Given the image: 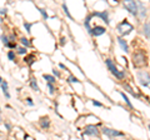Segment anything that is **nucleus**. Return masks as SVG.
<instances>
[{"instance_id": "obj_1", "label": "nucleus", "mask_w": 150, "mask_h": 140, "mask_svg": "<svg viewBox=\"0 0 150 140\" xmlns=\"http://www.w3.org/2000/svg\"><path fill=\"white\" fill-rule=\"evenodd\" d=\"M123 4H124V8H125V9H126L129 13H130V14L138 16V11H139V8H138V3L135 1V0H124Z\"/></svg>"}, {"instance_id": "obj_2", "label": "nucleus", "mask_w": 150, "mask_h": 140, "mask_svg": "<svg viewBox=\"0 0 150 140\" xmlns=\"http://www.w3.org/2000/svg\"><path fill=\"white\" fill-rule=\"evenodd\" d=\"M133 63L138 68H143L147 65V56L143 53H136L133 55Z\"/></svg>"}, {"instance_id": "obj_3", "label": "nucleus", "mask_w": 150, "mask_h": 140, "mask_svg": "<svg viewBox=\"0 0 150 140\" xmlns=\"http://www.w3.org/2000/svg\"><path fill=\"white\" fill-rule=\"evenodd\" d=\"M118 31L120 35H128L129 33H131L133 30V25L130 23H128V22H123V23H120L118 25Z\"/></svg>"}, {"instance_id": "obj_4", "label": "nucleus", "mask_w": 150, "mask_h": 140, "mask_svg": "<svg viewBox=\"0 0 150 140\" xmlns=\"http://www.w3.org/2000/svg\"><path fill=\"white\" fill-rule=\"evenodd\" d=\"M136 76H138V79H139V83L143 86H148L150 84V75L147 71H139Z\"/></svg>"}, {"instance_id": "obj_5", "label": "nucleus", "mask_w": 150, "mask_h": 140, "mask_svg": "<svg viewBox=\"0 0 150 140\" xmlns=\"http://www.w3.org/2000/svg\"><path fill=\"white\" fill-rule=\"evenodd\" d=\"M106 65H108V68H109V70H110L111 73L114 74V75H115V76H116V78H118V79H124L125 74L123 73V71H119L118 69H116V68H115V65L112 64V61L110 60V59H108V60H106Z\"/></svg>"}, {"instance_id": "obj_6", "label": "nucleus", "mask_w": 150, "mask_h": 140, "mask_svg": "<svg viewBox=\"0 0 150 140\" xmlns=\"http://www.w3.org/2000/svg\"><path fill=\"white\" fill-rule=\"evenodd\" d=\"M103 134H105L108 138H115V137H124V134L122 131L114 130V129H109V128H104L103 129Z\"/></svg>"}, {"instance_id": "obj_7", "label": "nucleus", "mask_w": 150, "mask_h": 140, "mask_svg": "<svg viewBox=\"0 0 150 140\" xmlns=\"http://www.w3.org/2000/svg\"><path fill=\"white\" fill-rule=\"evenodd\" d=\"M85 135H91V137H99V131L98 128L95 125H88L84 131Z\"/></svg>"}, {"instance_id": "obj_8", "label": "nucleus", "mask_w": 150, "mask_h": 140, "mask_svg": "<svg viewBox=\"0 0 150 140\" xmlns=\"http://www.w3.org/2000/svg\"><path fill=\"white\" fill-rule=\"evenodd\" d=\"M138 8H139V11H138V16H139V19H144L145 15H147V9H145L144 4L138 1Z\"/></svg>"}, {"instance_id": "obj_9", "label": "nucleus", "mask_w": 150, "mask_h": 140, "mask_svg": "<svg viewBox=\"0 0 150 140\" xmlns=\"http://www.w3.org/2000/svg\"><path fill=\"white\" fill-rule=\"evenodd\" d=\"M105 33V28H103V26H97V28H94L93 30H91V34L95 36H99V35H101V34Z\"/></svg>"}, {"instance_id": "obj_10", "label": "nucleus", "mask_w": 150, "mask_h": 140, "mask_svg": "<svg viewBox=\"0 0 150 140\" xmlns=\"http://www.w3.org/2000/svg\"><path fill=\"white\" fill-rule=\"evenodd\" d=\"M93 16H100L101 18V20H104L106 24H109V19H108V13L105 11H101V13H94Z\"/></svg>"}, {"instance_id": "obj_11", "label": "nucleus", "mask_w": 150, "mask_h": 140, "mask_svg": "<svg viewBox=\"0 0 150 140\" xmlns=\"http://www.w3.org/2000/svg\"><path fill=\"white\" fill-rule=\"evenodd\" d=\"M0 83H1V90H3V93L5 94V96L9 99L10 98V95H9V93H8V84H6V81L4 79H1L0 80Z\"/></svg>"}, {"instance_id": "obj_12", "label": "nucleus", "mask_w": 150, "mask_h": 140, "mask_svg": "<svg viewBox=\"0 0 150 140\" xmlns=\"http://www.w3.org/2000/svg\"><path fill=\"white\" fill-rule=\"evenodd\" d=\"M143 33L144 35L148 38V39H150V24H144L143 26Z\"/></svg>"}, {"instance_id": "obj_13", "label": "nucleus", "mask_w": 150, "mask_h": 140, "mask_svg": "<svg viewBox=\"0 0 150 140\" xmlns=\"http://www.w3.org/2000/svg\"><path fill=\"white\" fill-rule=\"evenodd\" d=\"M119 44H120V46H122V49L124 50V52H125V53H128V52H129L128 44H126V41H125L124 39H119Z\"/></svg>"}, {"instance_id": "obj_14", "label": "nucleus", "mask_w": 150, "mask_h": 140, "mask_svg": "<svg viewBox=\"0 0 150 140\" xmlns=\"http://www.w3.org/2000/svg\"><path fill=\"white\" fill-rule=\"evenodd\" d=\"M40 125H41V128H44V129L49 128V119L48 118H41Z\"/></svg>"}, {"instance_id": "obj_15", "label": "nucleus", "mask_w": 150, "mask_h": 140, "mask_svg": "<svg viewBox=\"0 0 150 140\" xmlns=\"http://www.w3.org/2000/svg\"><path fill=\"white\" fill-rule=\"evenodd\" d=\"M30 85H31V88L34 89L35 91L39 90V86H38V84H36V81H35V79H31V80H30Z\"/></svg>"}, {"instance_id": "obj_16", "label": "nucleus", "mask_w": 150, "mask_h": 140, "mask_svg": "<svg viewBox=\"0 0 150 140\" xmlns=\"http://www.w3.org/2000/svg\"><path fill=\"white\" fill-rule=\"evenodd\" d=\"M120 95H122V96H123V99L125 100V103H126V104L129 105V107H130V108H131V107H133V105H131V103H130V100H129V98H128L126 95H125V94H124V93H120Z\"/></svg>"}, {"instance_id": "obj_17", "label": "nucleus", "mask_w": 150, "mask_h": 140, "mask_svg": "<svg viewBox=\"0 0 150 140\" xmlns=\"http://www.w3.org/2000/svg\"><path fill=\"white\" fill-rule=\"evenodd\" d=\"M44 79L47 80L48 83H55V78H53V76H50V75H44Z\"/></svg>"}, {"instance_id": "obj_18", "label": "nucleus", "mask_w": 150, "mask_h": 140, "mask_svg": "<svg viewBox=\"0 0 150 140\" xmlns=\"http://www.w3.org/2000/svg\"><path fill=\"white\" fill-rule=\"evenodd\" d=\"M106 1H108V4H109L110 6H116L119 4L120 0H106Z\"/></svg>"}, {"instance_id": "obj_19", "label": "nucleus", "mask_w": 150, "mask_h": 140, "mask_svg": "<svg viewBox=\"0 0 150 140\" xmlns=\"http://www.w3.org/2000/svg\"><path fill=\"white\" fill-rule=\"evenodd\" d=\"M63 9H64V11H65V14H66V15H68V18H69V19H73V16H72V15H70V13H69V9H68V6H66V5H65V4H63Z\"/></svg>"}, {"instance_id": "obj_20", "label": "nucleus", "mask_w": 150, "mask_h": 140, "mask_svg": "<svg viewBox=\"0 0 150 140\" xmlns=\"http://www.w3.org/2000/svg\"><path fill=\"white\" fill-rule=\"evenodd\" d=\"M20 41H22V44L25 45V46H29V45H30V44H29V40L26 39V38H22V39H20Z\"/></svg>"}, {"instance_id": "obj_21", "label": "nucleus", "mask_w": 150, "mask_h": 140, "mask_svg": "<svg viewBox=\"0 0 150 140\" xmlns=\"http://www.w3.org/2000/svg\"><path fill=\"white\" fill-rule=\"evenodd\" d=\"M1 41H3V44H5L6 46H9V44H10V43H9V40H8V38H6V36H4V35L1 36Z\"/></svg>"}, {"instance_id": "obj_22", "label": "nucleus", "mask_w": 150, "mask_h": 140, "mask_svg": "<svg viewBox=\"0 0 150 140\" xmlns=\"http://www.w3.org/2000/svg\"><path fill=\"white\" fill-rule=\"evenodd\" d=\"M48 88H49L50 94H54V86H53V83H48Z\"/></svg>"}, {"instance_id": "obj_23", "label": "nucleus", "mask_w": 150, "mask_h": 140, "mask_svg": "<svg viewBox=\"0 0 150 140\" xmlns=\"http://www.w3.org/2000/svg\"><path fill=\"white\" fill-rule=\"evenodd\" d=\"M39 11L41 13V15H43L44 19H48V14H47V11H45L44 9H39Z\"/></svg>"}, {"instance_id": "obj_24", "label": "nucleus", "mask_w": 150, "mask_h": 140, "mask_svg": "<svg viewBox=\"0 0 150 140\" xmlns=\"http://www.w3.org/2000/svg\"><path fill=\"white\" fill-rule=\"evenodd\" d=\"M69 81H72V83H79V80L76 78H74V76H70L69 78Z\"/></svg>"}, {"instance_id": "obj_25", "label": "nucleus", "mask_w": 150, "mask_h": 140, "mask_svg": "<svg viewBox=\"0 0 150 140\" xmlns=\"http://www.w3.org/2000/svg\"><path fill=\"white\" fill-rule=\"evenodd\" d=\"M18 53L19 54H25V53H26V49H25V48H19L18 49Z\"/></svg>"}, {"instance_id": "obj_26", "label": "nucleus", "mask_w": 150, "mask_h": 140, "mask_svg": "<svg viewBox=\"0 0 150 140\" xmlns=\"http://www.w3.org/2000/svg\"><path fill=\"white\" fill-rule=\"evenodd\" d=\"M25 28H26V31H28V33H30V28H31V24H28V23H26V24H25Z\"/></svg>"}, {"instance_id": "obj_27", "label": "nucleus", "mask_w": 150, "mask_h": 140, "mask_svg": "<svg viewBox=\"0 0 150 140\" xmlns=\"http://www.w3.org/2000/svg\"><path fill=\"white\" fill-rule=\"evenodd\" d=\"M8 56H9L10 60H14V53H12V52H10L9 54H8Z\"/></svg>"}, {"instance_id": "obj_28", "label": "nucleus", "mask_w": 150, "mask_h": 140, "mask_svg": "<svg viewBox=\"0 0 150 140\" xmlns=\"http://www.w3.org/2000/svg\"><path fill=\"white\" fill-rule=\"evenodd\" d=\"M93 104L95 105V107H103L101 103H99V101H95V100H93Z\"/></svg>"}, {"instance_id": "obj_29", "label": "nucleus", "mask_w": 150, "mask_h": 140, "mask_svg": "<svg viewBox=\"0 0 150 140\" xmlns=\"http://www.w3.org/2000/svg\"><path fill=\"white\" fill-rule=\"evenodd\" d=\"M53 73H54V75H56V76H60V74H59V71H56L55 69L53 70Z\"/></svg>"}, {"instance_id": "obj_30", "label": "nucleus", "mask_w": 150, "mask_h": 140, "mask_svg": "<svg viewBox=\"0 0 150 140\" xmlns=\"http://www.w3.org/2000/svg\"><path fill=\"white\" fill-rule=\"evenodd\" d=\"M149 130H150V125H149Z\"/></svg>"}]
</instances>
